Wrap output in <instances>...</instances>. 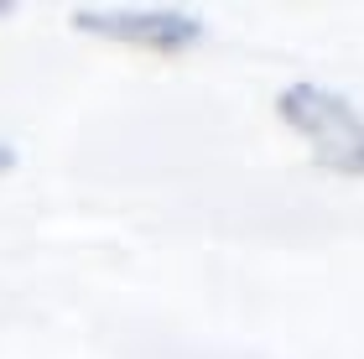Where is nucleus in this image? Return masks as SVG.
<instances>
[{
    "label": "nucleus",
    "mask_w": 364,
    "mask_h": 359,
    "mask_svg": "<svg viewBox=\"0 0 364 359\" xmlns=\"http://www.w3.org/2000/svg\"><path fill=\"white\" fill-rule=\"evenodd\" d=\"M276 115L312 146V161L338 177H364V115L323 84L281 89Z\"/></svg>",
    "instance_id": "1"
},
{
    "label": "nucleus",
    "mask_w": 364,
    "mask_h": 359,
    "mask_svg": "<svg viewBox=\"0 0 364 359\" xmlns=\"http://www.w3.org/2000/svg\"><path fill=\"white\" fill-rule=\"evenodd\" d=\"M73 26L89 37H109L125 47H146V53H188L203 42V21L188 11H146V6H78Z\"/></svg>",
    "instance_id": "2"
},
{
    "label": "nucleus",
    "mask_w": 364,
    "mask_h": 359,
    "mask_svg": "<svg viewBox=\"0 0 364 359\" xmlns=\"http://www.w3.org/2000/svg\"><path fill=\"white\" fill-rule=\"evenodd\" d=\"M11 167H16V151H11L6 141H0V172H11Z\"/></svg>",
    "instance_id": "3"
},
{
    "label": "nucleus",
    "mask_w": 364,
    "mask_h": 359,
    "mask_svg": "<svg viewBox=\"0 0 364 359\" xmlns=\"http://www.w3.org/2000/svg\"><path fill=\"white\" fill-rule=\"evenodd\" d=\"M11 11H16V6H11V0H0V16H11Z\"/></svg>",
    "instance_id": "4"
}]
</instances>
